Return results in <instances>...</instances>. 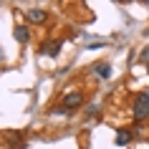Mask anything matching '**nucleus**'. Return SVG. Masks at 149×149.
Segmentation results:
<instances>
[{
    "mask_svg": "<svg viewBox=\"0 0 149 149\" xmlns=\"http://www.w3.org/2000/svg\"><path fill=\"white\" fill-rule=\"evenodd\" d=\"M149 116V94L147 91H141L136 96V101H134V119L136 121H144Z\"/></svg>",
    "mask_w": 149,
    "mask_h": 149,
    "instance_id": "1",
    "label": "nucleus"
},
{
    "mask_svg": "<svg viewBox=\"0 0 149 149\" xmlns=\"http://www.w3.org/2000/svg\"><path fill=\"white\" fill-rule=\"evenodd\" d=\"M81 104H84V94H81V91H71V94H66V99H63V109H76Z\"/></svg>",
    "mask_w": 149,
    "mask_h": 149,
    "instance_id": "2",
    "label": "nucleus"
},
{
    "mask_svg": "<svg viewBox=\"0 0 149 149\" xmlns=\"http://www.w3.org/2000/svg\"><path fill=\"white\" fill-rule=\"evenodd\" d=\"M25 18H28L31 23H46L48 13H46V10H40V8H31V10H25Z\"/></svg>",
    "mask_w": 149,
    "mask_h": 149,
    "instance_id": "3",
    "label": "nucleus"
},
{
    "mask_svg": "<svg viewBox=\"0 0 149 149\" xmlns=\"http://www.w3.org/2000/svg\"><path fill=\"white\" fill-rule=\"evenodd\" d=\"M58 51H61V40H56V43H51V40H48V43H43V46H40V53H46V56H56Z\"/></svg>",
    "mask_w": 149,
    "mask_h": 149,
    "instance_id": "4",
    "label": "nucleus"
},
{
    "mask_svg": "<svg viewBox=\"0 0 149 149\" xmlns=\"http://www.w3.org/2000/svg\"><path fill=\"white\" fill-rule=\"evenodd\" d=\"M94 71H96V76H101V79H109L111 76V66L109 63H96Z\"/></svg>",
    "mask_w": 149,
    "mask_h": 149,
    "instance_id": "5",
    "label": "nucleus"
},
{
    "mask_svg": "<svg viewBox=\"0 0 149 149\" xmlns=\"http://www.w3.org/2000/svg\"><path fill=\"white\" fill-rule=\"evenodd\" d=\"M15 40L18 43H28V28L25 25H18L15 28Z\"/></svg>",
    "mask_w": 149,
    "mask_h": 149,
    "instance_id": "6",
    "label": "nucleus"
},
{
    "mask_svg": "<svg viewBox=\"0 0 149 149\" xmlns=\"http://www.w3.org/2000/svg\"><path fill=\"white\" fill-rule=\"evenodd\" d=\"M129 139H132V134H129V132H119L116 134V144H119V147H126Z\"/></svg>",
    "mask_w": 149,
    "mask_h": 149,
    "instance_id": "7",
    "label": "nucleus"
},
{
    "mask_svg": "<svg viewBox=\"0 0 149 149\" xmlns=\"http://www.w3.org/2000/svg\"><path fill=\"white\" fill-rule=\"evenodd\" d=\"M141 58H144V61H149V46L144 48V53H141Z\"/></svg>",
    "mask_w": 149,
    "mask_h": 149,
    "instance_id": "8",
    "label": "nucleus"
}]
</instances>
